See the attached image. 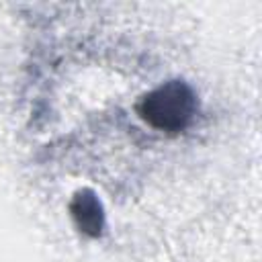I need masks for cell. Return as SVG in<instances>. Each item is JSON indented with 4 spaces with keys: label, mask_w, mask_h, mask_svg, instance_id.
Segmentation results:
<instances>
[{
    "label": "cell",
    "mask_w": 262,
    "mask_h": 262,
    "mask_svg": "<svg viewBox=\"0 0 262 262\" xmlns=\"http://www.w3.org/2000/svg\"><path fill=\"white\" fill-rule=\"evenodd\" d=\"M139 115L156 129L180 131L194 115V94L182 82H168L158 86L137 104Z\"/></svg>",
    "instance_id": "cell-1"
},
{
    "label": "cell",
    "mask_w": 262,
    "mask_h": 262,
    "mask_svg": "<svg viewBox=\"0 0 262 262\" xmlns=\"http://www.w3.org/2000/svg\"><path fill=\"white\" fill-rule=\"evenodd\" d=\"M72 213L76 223L86 231L96 235L102 227V213H100V205L98 201L90 194V192H80L74 203H72Z\"/></svg>",
    "instance_id": "cell-2"
}]
</instances>
